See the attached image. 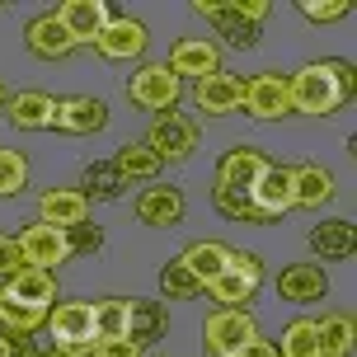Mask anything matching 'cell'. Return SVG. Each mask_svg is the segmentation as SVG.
Returning <instances> with one entry per match:
<instances>
[{
	"instance_id": "obj_34",
	"label": "cell",
	"mask_w": 357,
	"mask_h": 357,
	"mask_svg": "<svg viewBox=\"0 0 357 357\" xmlns=\"http://www.w3.org/2000/svg\"><path fill=\"white\" fill-rule=\"evenodd\" d=\"M212 207L226 221H250V226H264V216L254 212V202L250 193H231V188H212Z\"/></svg>"
},
{
	"instance_id": "obj_23",
	"label": "cell",
	"mask_w": 357,
	"mask_h": 357,
	"mask_svg": "<svg viewBox=\"0 0 357 357\" xmlns=\"http://www.w3.org/2000/svg\"><path fill=\"white\" fill-rule=\"evenodd\" d=\"M38 221L43 226H56V231H66L75 221H89V202L80 188H47V193L38 197Z\"/></svg>"
},
{
	"instance_id": "obj_5",
	"label": "cell",
	"mask_w": 357,
	"mask_h": 357,
	"mask_svg": "<svg viewBox=\"0 0 357 357\" xmlns=\"http://www.w3.org/2000/svg\"><path fill=\"white\" fill-rule=\"evenodd\" d=\"M254 334H259V329H254L250 310H226V305H216L212 315L202 320V343H207L212 357H240V348H245Z\"/></svg>"
},
{
	"instance_id": "obj_33",
	"label": "cell",
	"mask_w": 357,
	"mask_h": 357,
	"mask_svg": "<svg viewBox=\"0 0 357 357\" xmlns=\"http://www.w3.org/2000/svg\"><path fill=\"white\" fill-rule=\"evenodd\" d=\"M160 291H165V301H193V296H202V282L174 259V264L160 268Z\"/></svg>"
},
{
	"instance_id": "obj_31",
	"label": "cell",
	"mask_w": 357,
	"mask_h": 357,
	"mask_svg": "<svg viewBox=\"0 0 357 357\" xmlns=\"http://www.w3.org/2000/svg\"><path fill=\"white\" fill-rule=\"evenodd\" d=\"M278 357H320V329L315 320H291L282 329V343H273Z\"/></svg>"
},
{
	"instance_id": "obj_30",
	"label": "cell",
	"mask_w": 357,
	"mask_h": 357,
	"mask_svg": "<svg viewBox=\"0 0 357 357\" xmlns=\"http://www.w3.org/2000/svg\"><path fill=\"white\" fill-rule=\"evenodd\" d=\"M123 174L113 169V160H94L85 165V174H80V193H85V202L94 197V202H113V197H123Z\"/></svg>"
},
{
	"instance_id": "obj_15",
	"label": "cell",
	"mask_w": 357,
	"mask_h": 357,
	"mask_svg": "<svg viewBox=\"0 0 357 357\" xmlns=\"http://www.w3.org/2000/svg\"><path fill=\"white\" fill-rule=\"evenodd\" d=\"M250 202H254V212L264 216V226L282 221L291 212V165H268L259 174V183L250 188Z\"/></svg>"
},
{
	"instance_id": "obj_29",
	"label": "cell",
	"mask_w": 357,
	"mask_h": 357,
	"mask_svg": "<svg viewBox=\"0 0 357 357\" xmlns=\"http://www.w3.org/2000/svg\"><path fill=\"white\" fill-rule=\"evenodd\" d=\"M127 320H132V301L127 296H104L94 301V339H127Z\"/></svg>"
},
{
	"instance_id": "obj_18",
	"label": "cell",
	"mask_w": 357,
	"mask_h": 357,
	"mask_svg": "<svg viewBox=\"0 0 357 357\" xmlns=\"http://www.w3.org/2000/svg\"><path fill=\"white\" fill-rule=\"evenodd\" d=\"M169 71L183 80V75H193V80H202V75L221 71V47H216L212 38H178L174 47H169V61H165Z\"/></svg>"
},
{
	"instance_id": "obj_1",
	"label": "cell",
	"mask_w": 357,
	"mask_h": 357,
	"mask_svg": "<svg viewBox=\"0 0 357 357\" xmlns=\"http://www.w3.org/2000/svg\"><path fill=\"white\" fill-rule=\"evenodd\" d=\"M287 89H291V113L329 118V113H339L343 104H353V99H357V66H353V61H343V56L305 61L301 71L287 75Z\"/></svg>"
},
{
	"instance_id": "obj_9",
	"label": "cell",
	"mask_w": 357,
	"mask_h": 357,
	"mask_svg": "<svg viewBox=\"0 0 357 357\" xmlns=\"http://www.w3.org/2000/svg\"><path fill=\"white\" fill-rule=\"evenodd\" d=\"M52 15L75 47H94L99 33H104V24L113 19V10H108V0H66V5H56Z\"/></svg>"
},
{
	"instance_id": "obj_26",
	"label": "cell",
	"mask_w": 357,
	"mask_h": 357,
	"mask_svg": "<svg viewBox=\"0 0 357 357\" xmlns=\"http://www.w3.org/2000/svg\"><path fill=\"white\" fill-rule=\"evenodd\" d=\"M113 169L123 174V183H155L165 165H160V155H155L146 142H127V146H118Z\"/></svg>"
},
{
	"instance_id": "obj_2",
	"label": "cell",
	"mask_w": 357,
	"mask_h": 357,
	"mask_svg": "<svg viewBox=\"0 0 357 357\" xmlns=\"http://www.w3.org/2000/svg\"><path fill=\"white\" fill-rule=\"evenodd\" d=\"M259 287H264V259L250 254V250H231L226 268L207 282V291H212V301L226 305V310H250V301L259 296Z\"/></svg>"
},
{
	"instance_id": "obj_27",
	"label": "cell",
	"mask_w": 357,
	"mask_h": 357,
	"mask_svg": "<svg viewBox=\"0 0 357 357\" xmlns=\"http://www.w3.org/2000/svg\"><path fill=\"white\" fill-rule=\"evenodd\" d=\"M226 259H231V245H221V240H193L188 250L178 254V264H183L197 282H202V291H207V282H212L216 273L226 268Z\"/></svg>"
},
{
	"instance_id": "obj_38",
	"label": "cell",
	"mask_w": 357,
	"mask_h": 357,
	"mask_svg": "<svg viewBox=\"0 0 357 357\" xmlns=\"http://www.w3.org/2000/svg\"><path fill=\"white\" fill-rule=\"evenodd\" d=\"M94 357H142V348L132 339H108V343H94Z\"/></svg>"
},
{
	"instance_id": "obj_16",
	"label": "cell",
	"mask_w": 357,
	"mask_h": 357,
	"mask_svg": "<svg viewBox=\"0 0 357 357\" xmlns=\"http://www.w3.org/2000/svg\"><path fill=\"white\" fill-rule=\"evenodd\" d=\"M183 212H188V202H183V188H174V183H151L137 193V221L142 226L165 231V226H178Z\"/></svg>"
},
{
	"instance_id": "obj_42",
	"label": "cell",
	"mask_w": 357,
	"mask_h": 357,
	"mask_svg": "<svg viewBox=\"0 0 357 357\" xmlns=\"http://www.w3.org/2000/svg\"><path fill=\"white\" fill-rule=\"evenodd\" d=\"M5 99H10V94H5V85H0V113H5Z\"/></svg>"
},
{
	"instance_id": "obj_41",
	"label": "cell",
	"mask_w": 357,
	"mask_h": 357,
	"mask_svg": "<svg viewBox=\"0 0 357 357\" xmlns=\"http://www.w3.org/2000/svg\"><path fill=\"white\" fill-rule=\"evenodd\" d=\"M33 357H66V353H56V348H47V353H33Z\"/></svg>"
},
{
	"instance_id": "obj_40",
	"label": "cell",
	"mask_w": 357,
	"mask_h": 357,
	"mask_svg": "<svg viewBox=\"0 0 357 357\" xmlns=\"http://www.w3.org/2000/svg\"><path fill=\"white\" fill-rule=\"evenodd\" d=\"M240 357H278V348H273L268 339H259V334H254V339L240 348Z\"/></svg>"
},
{
	"instance_id": "obj_12",
	"label": "cell",
	"mask_w": 357,
	"mask_h": 357,
	"mask_svg": "<svg viewBox=\"0 0 357 357\" xmlns=\"http://www.w3.org/2000/svg\"><path fill=\"white\" fill-rule=\"evenodd\" d=\"M193 15H202L207 24H212L216 33L226 38L231 47H259V24H250V19L235 10V0H193Z\"/></svg>"
},
{
	"instance_id": "obj_24",
	"label": "cell",
	"mask_w": 357,
	"mask_h": 357,
	"mask_svg": "<svg viewBox=\"0 0 357 357\" xmlns=\"http://www.w3.org/2000/svg\"><path fill=\"white\" fill-rule=\"evenodd\" d=\"M310 250H315V259H324V264L353 259V254H357V226H353V221H343V216L320 221V226L310 231Z\"/></svg>"
},
{
	"instance_id": "obj_32",
	"label": "cell",
	"mask_w": 357,
	"mask_h": 357,
	"mask_svg": "<svg viewBox=\"0 0 357 357\" xmlns=\"http://www.w3.org/2000/svg\"><path fill=\"white\" fill-rule=\"evenodd\" d=\"M29 188V155L0 146V197H19Z\"/></svg>"
},
{
	"instance_id": "obj_22",
	"label": "cell",
	"mask_w": 357,
	"mask_h": 357,
	"mask_svg": "<svg viewBox=\"0 0 357 357\" xmlns=\"http://www.w3.org/2000/svg\"><path fill=\"white\" fill-rule=\"evenodd\" d=\"M52 108L56 99L43 94V89H19L5 99V118L19 127V132H52Z\"/></svg>"
},
{
	"instance_id": "obj_11",
	"label": "cell",
	"mask_w": 357,
	"mask_h": 357,
	"mask_svg": "<svg viewBox=\"0 0 357 357\" xmlns=\"http://www.w3.org/2000/svg\"><path fill=\"white\" fill-rule=\"evenodd\" d=\"M15 240H19V254H24V264H29V268H47V273H56V268L71 259V250H66V235L56 231V226H43V221L24 226Z\"/></svg>"
},
{
	"instance_id": "obj_14",
	"label": "cell",
	"mask_w": 357,
	"mask_h": 357,
	"mask_svg": "<svg viewBox=\"0 0 357 357\" xmlns=\"http://www.w3.org/2000/svg\"><path fill=\"white\" fill-rule=\"evenodd\" d=\"M146 43H151V38H146V24H142V19L113 15L104 24V33H99V43H94V47H99V56H104V61H137V56L146 52Z\"/></svg>"
},
{
	"instance_id": "obj_21",
	"label": "cell",
	"mask_w": 357,
	"mask_h": 357,
	"mask_svg": "<svg viewBox=\"0 0 357 357\" xmlns=\"http://www.w3.org/2000/svg\"><path fill=\"white\" fill-rule=\"evenodd\" d=\"M324 202H334V174H329L324 165H315V160L291 165V207L320 212Z\"/></svg>"
},
{
	"instance_id": "obj_37",
	"label": "cell",
	"mask_w": 357,
	"mask_h": 357,
	"mask_svg": "<svg viewBox=\"0 0 357 357\" xmlns=\"http://www.w3.org/2000/svg\"><path fill=\"white\" fill-rule=\"evenodd\" d=\"M19 268H29V264H24V254H19V240H15V235H0V278L10 282Z\"/></svg>"
},
{
	"instance_id": "obj_6",
	"label": "cell",
	"mask_w": 357,
	"mask_h": 357,
	"mask_svg": "<svg viewBox=\"0 0 357 357\" xmlns=\"http://www.w3.org/2000/svg\"><path fill=\"white\" fill-rule=\"evenodd\" d=\"M245 113L259 118V123H278L291 113V89H287L282 71H259L254 80H245Z\"/></svg>"
},
{
	"instance_id": "obj_19",
	"label": "cell",
	"mask_w": 357,
	"mask_h": 357,
	"mask_svg": "<svg viewBox=\"0 0 357 357\" xmlns=\"http://www.w3.org/2000/svg\"><path fill=\"white\" fill-rule=\"evenodd\" d=\"M24 43H29V52H33L38 61H66V56L75 52V43L66 38V29L56 24L52 10H43V15L29 19V29H24Z\"/></svg>"
},
{
	"instance_id": "obj_4",
	"label": "cell",
	"mask_w": 357,
	"mask_h": 357,
	"mask_svg": "<svg viewBox=\"0 0 357 357\" xmlns=\"http://www.w3.org/2000/svg\"><path fill=\"white\" fill-rule=\"evenodd\" d=\"M127 99L160 118V113H174L178 108V99H183V80H178L165 61H146V66H137V75L127 80Z\"/></svg>"
},
{
	"instance_id": "obj_36",
	"label": "cell",
	"mask_w": 357,
	"mask_h": 357,
	"mask_svg": "<svg viewBox=\"0 0 357 357\" xmlns=\"http://www.w3.org/2000/svg\"><path fill=\"white\" fill-rule=\"evenodd\" d=\"M66 250H71V259L75 254H94V250H104V231L99 226H89V221H75V226H66Z\"/></svg>"
},
{
	"instance_id": "obj_39",
	"label": "cell",
	"mask_w": 357,
	"mask_h": 357,
	"mask_svg": "<svg viewBox=\"0 0 357 357\" xmlns=\"http://www.w3.org/2000/svg\"><path fill=\"white\" fill-rule=\"evenodd\" d=\"M0 357H33V348H29V339H15L0 329Z\"/></svg>"
},
{
	"instance_id": "obj_7",
	"label": "cell",
	"mask_w": 357,
	"mask_h": 357,
	"mask_svg": "<svg viewBox=\"0 0 357 357\" xmlns=\"http://www.w3.org/2000/svg\"><path fill=\"white\" fill-rule=\"evenodd\" d=\"M146 146L160 155V165L169 160H188L197 151V123L193 118H183V113H160L155 123H151V132H146Z\"/></svg>"
},
{
	"instance_id": "obj_35",
	"label": "cell",
	"mask_w": 357,
	"mask_h": 357,
	"mask_svg": "<svg viewBox=\"0 0 357 357\" xmlns=\"http://www.w3.org/2000/svg\"><path fill=\"white\" fill-rule=\"evenodd\" d=\"M296 10L310 24H339V19L353 15V0H296Z\"/></svg>"
},
{
	"instance_id": "obj_20",
	"label": "cell",
	"mask_w": 357,
	"mask_h": 357,
	"mask_svg": "<svg viewBox=\"0 0 357 357\" xmlns=\"http://www.w3.org/2000/svg\"><path fill=\"white\" fill-rule=\"evenodd\" d=\"M278 296L291 301V305H315V301L329 296V278H324L320 264H291L278 278Z\"/></svg>"
},
{
	"instance_id": "obj_25",
	"label": "cell",
	"mask_w": 357,
	"mask_h": 357,
	"mask_svg": "<svg viewBox=\"0 0 357 357\" xmlns=\"http://www.w3.org/2000/svg\"><path fill=\"white\" fill-rule=\"evenodd\" d=\"M169 334V310H165V301H137L132 296V320H127V339L137 343V348H151L155 339H165Z\"/></svg>"
},
{
	"instance_id": "obj_28",
	"label": "cell",
	"mask_w": 357,
	"mask_h": 357,
	"mask_svg": "<svg viewBox=\"0 0 357 357\" xmlns=\"http://www.w3.org/2000/svg\"><path fill=\"white\" fill-rule=\"evenodd\" d=\"M315 329H320V357H348V353H353L357 324H353L348 310H329V315H320Z\"/></svg>"
},
{
	"instance_id": "obj_8",
	"label": "cell",
	"mask_w": 357,
	"mask_h": 357,
	"mask_svg": "<svg viewBox=\"0 0 357 357\" xmlns=\"http://www.w3.org/2000/svg\"><path fill=\"white\" fill-rule=\"evenodd\" d=\"M108 127V104L94 99V94H66L56 99L52 108V132H66V137H94Z\"/></svg>"
},
{
	"instance_id": "obj_3",
	"label": "cell",
	"mask_w": 357,
	"mask_h": 357,
	"mask_svg": "<svg viewBox=\"0 0 357 357\" xmlns=\"http://www.w3.org/2000/svg\"><path fill=\"white\" fill-rule=\"evenodd\" d=\"M52 348L66 357H94V301H56L47 310Z\"/></svg>"
},
{
	"instance_id": "obj_13",
	"label": "cell",
	"mask_w": 357,
	"mask_h": 357,
	"mask_svg": "<svg viewBox=\"0 0 357 357\" xmlns=\"http://www.w3.org/2000/svg\"><path fill=\"white\" fill-rule=\"evenodd\" d=\"M268 165H273V160H268L259 146H231V151H226V155L216 160V188H231V193H250Z\"/></svg>"
},
{
	"instance_id": "obj_17",
	"label": "cell",
	"mask_w": 357,
	"mask_h": 357,
	"mask_svg": "<svg viewBox=\"0 0 357 357\" xmlns=\"http://www.w3.org/2000/svg\"><path fill=\"white\" fill-rule=\"evenodd\" d=\"M0 291H5V301H15V305L52 310L56 305V273H47V268H19Z\"/></svg>"
},
{
	"instance_id": "obj_10",
	"label": "cell",
	"mask_w": 357,
	"mask_h": 357,
	"mask_svg": "<svg viewBox=\"0 0 357 357\" xmlns=\"http://www.w3.org/2000/svg\"><path fill=\"white\" fill-rule=\"evenodd\" d=\"M193 104H197V113H207V118H226V113H235V108L245 104V80L235 71L202 75V80H193Z\"/></svg>"
},
{
	"instance_id": "obj_43",
	"label": "cell",
	"mask_w": 357,
	"mask_h": 357,
	"mask_svg": "<svg viewBox=\"0 0 357 357\" xmlns=\"http://www.w3.org/2000/svg\"><path fill=\"white\" fill-rule=\"evenodd\" d=\"M0 310H5V291H0Z\"/></svg>"
}]
</instances>
